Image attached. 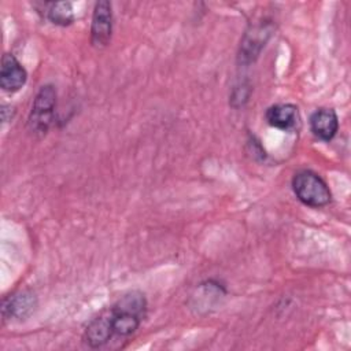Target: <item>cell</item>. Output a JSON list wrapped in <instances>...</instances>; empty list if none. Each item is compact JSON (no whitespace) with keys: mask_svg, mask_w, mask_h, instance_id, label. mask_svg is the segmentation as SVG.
<instances>
[{"mask_svg":"<svg viewBox=\"0 0 351 351\" xmlns=\"http://www.w3.org/2000/svg\"><path fill=\"white\" fill-rule=\"evenodd\" d=\"M112 5L108 0H100L93 7L90 23V43L93 47H107L112 36Z\"/></svg>","mask_w":351,"mask_h":351,"instance_id":"obj_4","label":"cell"},{"mask_svg":"<svg viewBox=\"0 0 351 351\" xmlns=\"http://www.w3.org/2000/svg\"><path fill=\"white\" fill-rule=\"evenodd\" d=\"M265 118L270 126L284 132H292L300 123L299 110L295 104H291V103L270 106L266 110Z\"/></svg>","mask_w":351,"mask_h":351,"instance_id":"obj_7","label":"cell"},{"mask_svg":"<svg viewBox=\"0 0 351 351\" xmlns=\"http://www.w3.org/2000/svg\"><path fill=\"white\" fill-rule=\"evenodd\" d=\"M27 80V73L25 67L12 53H4L1 59L0 70V86L3 90L14 93L18 92Z\"/></svg>","mask_w":351,"mask_h":351,"instance_id":"obj_6","label":"cell"},{"mask_svg":"<svg viewBox=\"0 0 351 351\" xmlns=\"http://www.w3.org/2000/svg\"><path fill=\"white\" fill-rule=\"evenodd\" d=\"M56 107V89L53 85H43L33 99V104L27 118L29 130L33 134L44 136L53 121Z\"/></svg>","mask_w":351,"mask_h":351,"instance_id":"obj_3","label":"cell"},{"mask_svg":"<svg viewBox=\"0 0 351 351\" xmlns=\"http://www.w3.org/2000/svg\"><path fill=\"white\" fill-rule=\"evenodd\" d=\"M310 129L322 141H330L339 130V118L332 108H318L310 117Z\"/></svg>","mask_w":351,"mask_h":351,"instance_id":"obj_9","label":"cell"},{"mask_svg":"<svg viewBox=\"0 0 351 351\" xmlns=\"http://www.w3.org/2000/svg\"><path fill=\"white\" fill-rule=\"evenodd\" d=\"M36 307V296L29 291H21L3 300V318L4 319H23L29 317Z\"/></svg>","mask_w":351,"mask_h":351,"instance_id":"obj_8","label":"cell"},{"mask_svg":"<svg viewBox=\"0 0 351 351\" xmlns=\"http://www.w3.org/2000/svg\"><path fill=\"white\" fill-rule=\"evenodd\" d=\"M292 189L304 206L321 208L330 203L332 193L328 184L311 170H299L292 177Z\"/></svg>","mask_w":351,"mask_h":351,"instance_id":"obj_2","label":"cell"},{"mask_svg":"<svg viewBox=\"0 0 351 351\" xmlns=\"http://www.w3.org/2000/svg\"><path fill=\"white\" fill-rule=\"evenodd\" d=\"M271 32H273V27L270 26V23H266V22L265 23L261 22L258 25L251 26L250 30L245 32L241 40L239 60L243 64H250L251 62H254L259 56Z\"/></svg>","mask_w":351,"mask_h":351,"instance_id":"obj_5","label":"cell"},{"mask_svg":"<svg viewBox=\"0 0 351 351\" xmlns=\"http://www.w3.org/2000/svg\"><path fill=\"white\" fill-rule=\"evenodd\" d=\"M112 336L128 337L133 335L147 315V299L141 291L122 295L110 307H106Z\"/></svg>","mask_w":351,"mask_h":351,"instance_id":"obj_1","label":"cell"},{"mask_svg":"<svg viewBox=\"0 0 351 351\" xmlns=\"http://www.w3.org/2000/svg\"><path fill=\"white\" fill-rule=\"evenodd\" d=\"M82 337L90 348H99L114 337L106 308L88 322Z\"/></svg>","mask_w":351,"mask_h":351,"instance_id":"obj_10","label":"cell"},{"mask_svg":"<svg viewBox=\"0 0 351 351\" xmlns=\"http://www.w3.org/2000/svg\"><path fill=\"white\" fill-rule=\"evenodd\" d=\"M45 16L49 22L56 26H69L74 22V11L73 4L70 1H53L44 3Z\"/></svg>","mask_w":351,"mask_h":351,"instance_id":"obj_11","label":"cell"}]
</instances>
